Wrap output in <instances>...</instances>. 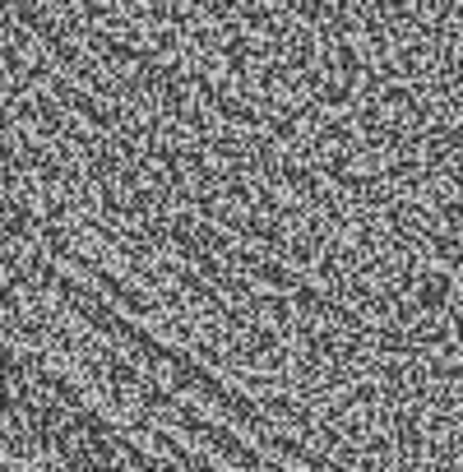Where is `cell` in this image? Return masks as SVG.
Instances as JSON below:
<instances>
[{"label": "cell", "instance_id": "cell-1", "mask_svg": "<svg viewBox=\"0 0 463 472\" xmlns=\"http://www.w3.org/2000/svg\"><path fill=\"white\" fill-rule=\"evenodd\" d=\"M449 297H454V283L445 278V273H421V278L412 283V310H421V315L445 310Z\"/></svg>", "mask_w": 463, "mask_h": 472}]
</instances>
